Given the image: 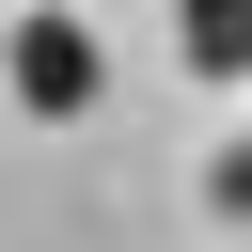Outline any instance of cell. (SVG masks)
<instances>
[{"instance_id": "1", "label": "cell", "mask_w": 252, "mask_h": 252, "mask_svg": "<svg viewBox=\"0 0 252 252\" xmlns=\"http://www.w3.org/2000/svg\"><path fill=\"white\" fill-rule=\"evenodd\" d=\"M94 79H110V63H94V32H79V16H16V110L79 126V110H94Z\"/></svg>"}, {"instance_id": "2", "label": "cell", "mask_w": 252, "mask_h": 252, "mask_svg": "<svg viewBox=\"0 0 252 252\" xmlns=\"http://www.w3.org/2000/svg\"><path fill=\"white\" fill-rule=\"evenodd\" d=\"M173 63L189 79H252V0H173Z\"/></svg>"}, {"instance_id": "3", "label": "cell", "mask_w": 252, "mask_h": 252, "mask_svg": "<svg viewBox=\"0 0 252 252\" xmlns=\"http://www.w3.org/2000/svg\"><path fill=\"white\" fill-rule=\"evenodd\" d=\"M205 205H220V220H252V142H220V158H205Z\"/></svg>"}]
</instances>
